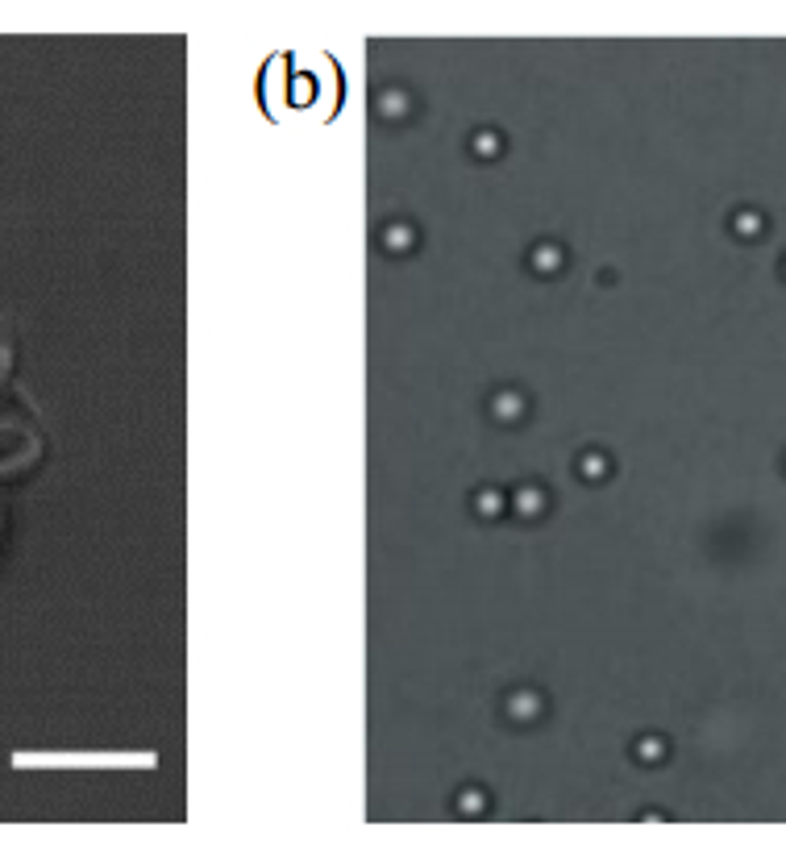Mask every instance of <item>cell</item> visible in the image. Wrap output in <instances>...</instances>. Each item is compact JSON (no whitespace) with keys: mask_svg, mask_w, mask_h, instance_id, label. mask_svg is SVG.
Wrapping results in <instances>:
<instances>
[{"mask_svg":"<svg viewBox=\"0 0 786 865\" xmlns=\"http://www.w3.org/2000/svg\"><path fill=\"white\" fill-rule=\"evenodd\" d=\"M38 425L25 404L0 395V475H13V470H25L34 457H38Z\"/></svg>","mask_w":786,"mask_h":865,"instance_id":"cell-1","label":"cell"},{"mask_svg":"<svg viewBox=\"0 0 786 865\" xmlns=\"http://www.w3.org/2000/svg\"><path fill=\"white\" fill-rule=\"evenodd\" d=\"M9 366H13V341H9L4 329H0V383L9 379Z\"/></svg>","mask_w":786,"mask_h":865,"instance_id":"cell-2","label":"cell"}]
</instances>
